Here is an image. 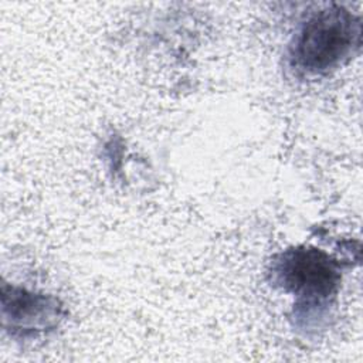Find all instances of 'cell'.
I'll return each mask as SVG.
<instances>
[{
	"label": "cell",
	"instance_id": "obj_1",
	"mask_svg": "<svg viewBox=\"0 0 363 363\" xmlns=\"http://www.w3.org/2000/svg\"><path fill=\"white\" fill-rule=\"evenodd\" d=\"M360 45V14L342 4H329L301 26L289 45L288 62L299 77H325L349 61Z\"/></svg>",
	"mask_w": 363,
	"mask_h": 363
},
{
	"label": "cell",
	"instance_id": "obj_2",
	"mask_svg": "<svg viewBox=\"0 0 363 363\" xmlns=\"http://www.w3.org/2000/svg\"><path fill=\"white\" fill-rule=\"evenodd\" d=\"M272 277L311 308L326 306L340 285L336 261L313 247H295L279 254L272 262Z\"/></svg>",
	"mask_w": 363,
	"mask_h": 363
},
{
	"label": "cell",
	"instance_id": "obj_3",
	"mask_svg": "<svg viewBox=\"0 0 363 363\" xmlns=\"http://www.w3.org/2000/svg\"><path fill=\"white\" fill-rule=\"evenodd\" d=\"M3 318L13 335L37 336L55 329L64 319L61 302L47 294L3 285Z\"/></svg>",
	"mask_w": 363,
	"mask_h": 363
}]
</instances>
